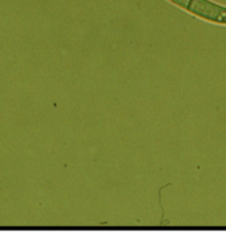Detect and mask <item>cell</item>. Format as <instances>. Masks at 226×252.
Here are the masks:
<instances>
[{
  "instance_id": "6da1fadb",
  "label": "cell",
  "mask_w": 226,
  "mask_h": 252,
  "mask_svg": "<svg viewBox=\"0 0 226 252\" xmlns=\"http://www.w3.org/2000/svg\"><path fill=\"white\" fill-rule=\"evenodd\" d=\"M194 18L205 23L226 26V6L213 0H165Z\"/></svg>"
}]
</instances>
